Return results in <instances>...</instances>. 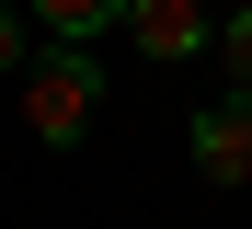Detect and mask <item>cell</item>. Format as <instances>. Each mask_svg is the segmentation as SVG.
<instances>
[{
    "mask_svg": "<svg viewBox=\"0 0 252 229\" xmlns=\"http://www.w3.org/2000/svg\"><path fill=\"white\" fill-rule=\"evenodd\" d=\"M34 34H69V46H92L103 23H126V0H23Z\"/></svg>",
    "mask_w": 252,
    "mask_h": 229,
    "instance_id": "cell-4",
    "label": "cell"
},
{
    "mask_svg": "<svg viewBox=\"0 0 252 229\" xmlns=\"http://www.w3.org/2000/svg\"><path fill=\"white\" fill-rule=\"evenodd\" d=\"M23 126H34V149H80L92 137V115H103V69H92V46H69V34H46L23 58Z\"/></svg>",
    "mask_w": 252,
    "mask_h": 229,
    "instance_id": "cell-1",
    "label": "cell"
},
{
    "mask_svg": "<svg viewBox=\"0 0 252 229\" xmlns=\"http://www.w3.org/2000/svg\"><path fill=\"white\" fill-rule=\"evenodd\" d=\"M195 172H206V183H252V92H241V80L195 115Z\"/></svg>",
    "mask_w": 252,
    "mask_h": 229,
    "instance_id": "cell-3",
    "label": "cell"
},
{
    "mask_svg": "<svg viewBox=\"0 0 252 229\" xmlns=\"http://www.w3.org/2000/svg\"><path fill=\"white\" fill-rule=\"evenodd\" d=\"M218 58H229V80L252 92V0H241V12H218Z\"/></svg>",
    "mask_w": 252,
    "mask_h": 229,
    "instance_id": "cell-5",
    "label": "cell"
},
{
    "mask_svg": "<svg viewBox=\"0 0 252 229\" xmlns=\"http://www.w3.org/2000/svg\"><path fill=\"white\" fill-rule=\"evenodd\" d=\"M23 58H34V12H0V80H23Z\"/></svg>",
    "mask_w": 252,
    "mask_h": 229,
    "instance_id": "cell-6",
    "label": "cell"
},
{
    "mask_svg": "<svg viewBox=\"0 0 252 229\" xmlns=\"http://www.w3.org/2000/svg\"><path fill=\"white\" fill-rule=\"evenodd\" d=\"M126 34H138L149 69H172V58H206L218 46V12L206 0H126Z\"/></svg>",
    "mask_w": 252,
    "mask_h": 229,
    "instance_id": "cell-2",
    "label": "cell"
}]
</instances>
